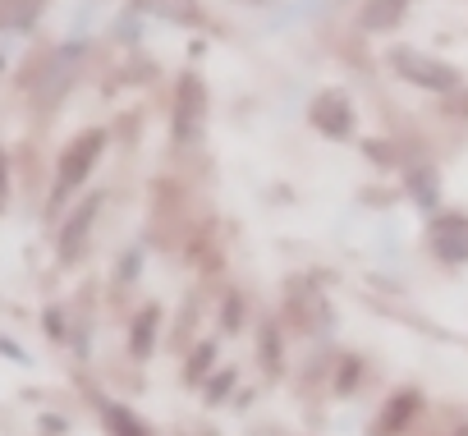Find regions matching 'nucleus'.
<instances>
[{
	"label": "nucleus",
	"instance_id": "nucleus-10",
	"mask_svg": "<svg viewBox=\"0 0 468 436\" xmlns=\"http://www.w3.org/2000/svg\"><path fill=\"white\" fill-rule=\"evenodd\" d=\"M101 418H106V427H111L115 436H147V427H143L129 409H120V404H106V409H101Z\"/></svg>",
	"mask_w": 468,
	"mask_h": 436
},
{
	"label": "nucleus",
	"instance_id": "nucleus-2",
	"mask_svg": "<svg viewBox=\"0 0 468 436\" xmlns=\"http://www.w3.org/2000/svg\"><path fill=\"white\" fill-rule=\"evenodd\" d=\"M207 129V88L197 74H184L175 88V111H170V138L179 147H197Z\"/></svg>",
	"mask_w": 468,
	"mask_h": 436
},
{
	"label": "nucleus",
	"instance_id": "nucleus-9",
	"mask_svg": "<svg viewBox=\"0 0 468 436\" xmlns=\"http://www.w3.org/2000/svg\"><path fill=\"white\" fill-rule=\"evenodd\" d=\"M147 10H156L161 19H175V24H197V5L193 0H143Z\"/></svg>",
	"mask_w": 468,
	"mask_h": 436
},
{
	"label": "nucleus",
	"instance_id": "nucleus-3",
	"mask_svg": "<svg viewBox=\"0 0 468 436\" xmlns=\"http://www.w3.org/2000/svg\"><path fill=\"white\" fill-rule=\"evenodd\" d=\"M390 69L399 74V79H409V83H418V88H427V92H450V88H459V74L445 65V60H431V56H422V51H413V47H390Z\"/></svg>",
	"mask_w": 468,
	"mask_h": 436
},
{
	"label": "nucleus",
	"instance_id": "nucleus-8",
	"mask_svg": "<svg viewBox=\"0 0 468 436\" xmlns=\"http://www.w3.org/2000/svg\"><path fill=\"white\" fill-rule=\"evenodd\" d=\"M42 5H47V0H5V5H0V24L24 28V24H33L42 15Z\"/></svg>",
	"mask_w": 468,
	"mask_h": 436
},
{
	"label": "nucleus",
	"instance_id": "nucleus-6",
	"mask_svg": "<svg viewBox=\"0 0 468 436\" xmlns=\"http://www.w3.org/2000/svg\"><path fill=\"white\" fill-rule=\"evenodd\" d=\"M97 211H101V197H88V202L69 216V226H65V235H60V258H65V262H74V258L83 253V244H88V235H92V221H97Z\"/></svg>",
	"mask_w": 468,
	"mask_h": 436
},
{
	"label": "nucleus",
	"instance_id": "nucleus-1",
	"mask_svg": "<svg viewBox=\"0 0 468 436\" xmlns=\"http://www.w3.org/2000/svg\"><path fill=\"white\" fill-rule=\"evenodd\" d=\"M101 147H106V133L101 129H88V133H79L69 147H65V156H60V165H56V188H51V207H60L79 184H88V175H92V165L101 161Z\"/></svg>",
	"mask_w": 468,
	"mask_h": 436
},
{
	"label": "nucleus",
	"instance_id": "nucleus-7",
	"mask_svg": "<svg viewBox=\"0 0 468 436\" xmlns=\"http://www.w3.org/2000/svg\"><path fill=\"white\" fill-rule=\"evenodd\" d=\"M409 10V0H367V5L358 10V28L363 33H390Z\"/></svg>",
	"mask_w": 468,
	"mask_h": 436
},
{
	"label": "nucleus",
	"instance_id": "nucleus-5",
	"mask_svg": "<svg viewBox=\"0 0 468 436\" xmlns=\"http://www.w3.org/2000/svg\"><path fill=\"white\" fill-rule=\"evenodd\" d=\"M313 124L326 133V138H345L354 129V115H349V97L345 92H322L313 101Z\"/></svg>",
	"mask_w": 468,
	"mask_h": 436
},
{
	"label": "nucleus",
	"instance_id": "nucleus-4",
	"mask_svg": "<svg viewBox=\"0 0 468 436\" xmlns=\"http://www.w3.org/2000/svg\"><path fill=\"white\" fill-rule=\"evenodd\" d=\"M431 249L445 262H468V216H436L431 221Z\"/></svg>",
	"mask_w": 468,
	"mask_h": 436
},
{
	"label": "nucleus",
	"instance_id": "nucleus-11",
	"mask_svg": "<svg viewBox=\"0 0 468 436\" xmlns=\"http://www.w3.org/2000/svg\"><path fill=\"white\" fill-rule=\"evenodd\" d=\"M152 326H156V308H147V313H143V322L133 326V349H138V354H147V349H152Z\"/></svg>",
	"mask_w": 468,
	"mask_h": 436
}]
</instances>
